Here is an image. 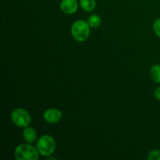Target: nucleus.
<instances>
[{
	"label": "nucleus",
	"instance_id": "7ed1b4c3",
	"mask_svg": "<svg viewBox=\"0 0 160 160\" xmlns=\"http://www.w3.org/2000/svg\"><path fill=\"white\" fill-rule=\"evenodd\" d=\"M39 152L31 144H20L16 148L14 156L17 160H38Z\"/></svg>",
	"mask_w": 160,
	"mask_h": 160
},
{
	"label": "nucleus",
	"instance_id": "f257e3e1",
	"mask_svg": "<svg viewBox=\"0 0 160 160\" xmlns=\"http://www.w3.org/2000/svg\"><path fill=\"white\" fill-rule=\"evenodd\" d=\"M36 148L41 156L48 157L52 156L56 150V141L52 136L48 134H44L38 139Z\"/></svg>",
	"mask_w": 160,
	"mask_h": 160
},
{
	"label": "nucleus",
	"instance_id": "0eeeda50",
	"mask_svg": "<svg viewBox=\"0 0 160 160\" xmlns=\"http://www.w3.org/2000/svg\"><path fill=\"white\" fill-rule=\"evenodd\" d=\"M23 138L27 143H34L38 139L37 131H36L33 128L27 127V128H25L23 131Z\"/></svg>",
	"mask_w": 160,
	"mask_h": 160
},
{
	"label": "nucleus",
	"instance_id": "9b49d317",
	"mask_svg": "<svg viewBox=\"0 0 160 160\" xmlns=\"http://www.w3.org/2000/svg\"><path fill=\"white\" fill-rule=\"evenodd\" d=\"M148 160H160V150H152L148 154Z\"/></svg>",
	"mask_w": 160,
	"mask_h": 160
},
{
	"label": "nucleus",
	"instance_id": "ddd939ff",
	"mask_svg": "<svg viewBox=\"0 0 160 160\" xmlns=\"http://www.w3.org/2000/svg\"><path fill=\"white\" fill-rule=\"evenodd\" d=\"M154 95H155V98H156V99L159 100V101H160V86H159V87H158L155 90Z\"/></svg>",
	"mask_w": 160,
	"mask_h": 160
},
{
	"label": "nucleus",
	"instance_id": "f03ea898",
	"mask_svg": "<svg viewBox=\"0 0 160 160\" xmlns=\"http://www.w3.org/2000/svg\"><path fill=\"white\" fill-rule=\"evenodd\" d=\"M91 33V27L85 20H78L71 26L72 37L79 42H85L89 38Z\"/></svg>",
	"mask_w": 160,
	"mask_h": 160
},
{
	"label": "nucleus",
	"instance_id": "9d476101",
	"mask_svg": "<svg viewBox=\"0 0 160 160\" xmlns=\"http://www.w3.org/2000/svg\"><path fill=\"white\" fill-rule=\"evenodd\" d=\"M150 75L155 82L160 83V65L155 64L150 69Z\"/></svg>",
	"mask_w": 160,
	"mask_h": 160
},
{
	"label": "nucleus",
	"instance_id": "f8f14e48",
	"mask_svg": "<svg viewBox=\"0 0 160 160\" xmlns=\"http://www.w3.org/2000/svg\"><path fill=\"white\" fill-rule=\"evenodd\" d=\"M153 30H154L155 34L160 38V18L155 20L153 23Z\"/></svg>",
	"mask_w": 160,
	"mask_h": 160
},
{
	"label": "nucleus",
	"instance_id": "423d86ee",
	"mask_svg": "<svg viewBox=\"0 0 160 160\" xmlns=\"http://www.w3.org/2000/svg\"><path fill=\"white\" fill-rule=\"evenodd\" d=\"M60 10L63 13L71 15L78 9V2L77 0H62L59 3Z\"/></svg>",
	"mask_w": 160,
	"mask_h": 160
},
{
	"label": "nucleus",
	"instance_id": "6e6552de",
	"mask_svg": "<svg viewBox=\"0 0 160 160\" xmlns=\"http://www.w3.org/2000/svg\"><path fill=\"white\" fill-rule=\"evenodd\" d=\"M80 6L85 12H92L96 8V0H80Z\"/></svg>",
	"mask_w": 160,
	"mask_h": 160
},
{
	"label": "nucleus",
	"instance_id": "1a4fd4ad",
	"mask_svg": "<svg viewBox=\"0 0 160 160\" xmlns=\"http://www.w3.org/2000/svg\"><path fill=\"white\" fill-rule=\"evenodd\" d=\"M87 22L92 28H98L102 24V18L98 14H92L89 16Z\"/></svg>",
	"mask_w": 160,
	"mask_h": 160
},
{
	"label": "nucleus",
	"instance_id": "20e7f679",
	"mask_svg": "<svg viewBox=\"0 0 160 160\" xmlns=\"http://www.w3.org/2000/svg\"><path fill=\"white\" fill-rule=\"evenodd\" d=\"M11 120L14 125L25 128L29 126L31 117L29 112L23 108H17L11 112Z\"/></svg>",
	"mask_w": 160,
	"mask_h": 160
},
{
	"label": "nucleus",
	"instance_id": "39448f33",
	"mask_svg": "<svg viewBox=\"0 0 160 160\" xmlns=\"http://www.w3.org/2000/svg\"><path fill=\"white\" fill-rule=\"evenodd\" d=\"M62 117V114L60 110L56 108H51L45 111L43 114V118L47 123H56L60 121Z\"/></svg>",
	"mask_w": 160,
	"mask_h": 160
}]
</instances>
